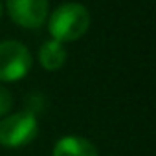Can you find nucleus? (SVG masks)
Segmentation results:
<instances>
[{
	"instance_id": "nucleus-1",
	"label": "nucleus",
	"mask_w": 156,
	"mask_h": 156,
	"mask_svg": "<svg viewBox=\"0 0 156 156\" xmlns=\"http://www.w3.org/2000/svg\"><path fill=\"white\" fill-rule=\"evenodd\" d=\"M46 20L51 39L62 44L81 39L90 28V13L79 2L61 4L59 8L53 9V13Z\"/></svg>"
},
{
	"instance_id": "nucleus-2",
	"label": "nucleus",
	"mask_w": 156,
	"mask_h": 156,
	"mask_svg": "<svg viewBox=\"0 0 156 156\" xmlns=\"http://www.w3.org/2000/svg\"><path fill=\"white\" fill-rule=\"evenodd\" d=\"M39 132V121L35 112L20 110L8 114L0 119V145L8 149H19L28 145Z\"/></svg>"
},
{
	"instance_id": "nucleus-3",
	"label": "nucleus",
	"mask_w": 156,
	"mask_h": 156,
	"mask_svg": "<svg viewBox=\"0 0 156 156\" xmlns=\"http://www.w3.org/2000/svg\"><path fill=\"white\" fill-rule=\"evenodd\" d=\"M33 57L19 41H2L0 42V81L15 83L22 79L31 70Z\"/></svg>"
},
{
	"instance_id": "nucleus-4",
	"label": "nucleus",
	"mask_w": 156,
	"mask_h": 156,
	"mask_svg": "<svg viewBox=\"0 0 156 156\" xmlns=\"http://www.w3.org/2000/svg\"><path fill=\"white\" fill-rule=\"evenodd\" d=\"M6 8L15 24L26 30L41 28L48 19V0H6Z\"/></svg>"
},
{
	"instance_id": "nucleus-5",
	"label": "nucleus",
	"mask_w": 156,
	"mask_h": 156,
	"mask_svg": "<svg viewBox=\"0 0 156 156\" xmlns=\"http://www.w3.org/2000/svg\"><path fill=\"white\" fill-rule=\"evenodd\" d=\"M51 156H98V149L90 140L83 136L68 134L57 140Z\"/></svg>"
},
{
	"instance_id": "nucleus-6",
	"label": "nucleus",
	"mask_w": 156,
	"mask_h": 156,
	"mask_svg": "<svg viewBox=\"0 0 156 156\" xmlns=\"http://www.w3.org/2000/svg\"><path fill=\"white\" fill-rule=\"evenodd\" d=\"M68 59V53H66V48L62 42L59 41H46L42 46H41V51H39V61H41V66L48 72H55L59 68L64 66Z\"/></svg>"
},
{
	"instance_id": "nucleus-7",
	"label": "nucleus",
	"mask_w": 156,
	"mask_h": 156,
	"mask_svg": "<svg viewBox=\"0 0 156 156\" xmlns=\"http://www.w3.org/2000/svg\"><path fill=\"white\" fill-rule=\"evenodd\" d=\"M11 107H13V98H11V94H9L4 87H0V118L8 116L9 110H11Z\"/></svg>"
},
{
	"instance_id": "nucleus-8",
	"label": "nucleus",
	"mask_w": 156,
	"mask_h": 156,
	"mask_svg": "<svg viewBox=\"0 0 156 156\" xmlns=\"http://www.w3.org/2000/svg\"><path fill=\"white\" fill-rule=\"evenodd\" d=\"M0 15H2V2H0Z\"/></svg>"
}]
</instances>
